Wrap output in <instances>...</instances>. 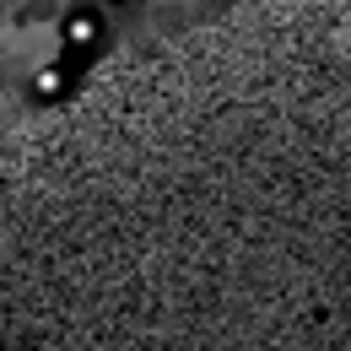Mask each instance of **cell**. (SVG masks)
I'll return each instance as SVG.
<instances>
[{"label":"cell","instance_id":"obj_2","mask_svg":"<svg viewBox=\"0 0 351 351\" xmlns=\"http://www.w3.org/2000/svg\"><path fill=\"white\" fill-rule=\"evenodd\" d=\"M76 87V76H71V65L65 60H54V65H38L33 76H27V92H33V103H60V97H71Z\"/></svg>","mask_w":351,"mask_h":351},{"label":"cell","instance_id":"obj_1","mask_svg":"<svg viewBox=\"0 0 351 351\" xmlns=\"http://www.w3.org/2000/svg\"><path fill=\"white\" fill-rule=\"evenodd\" d=\"M60 38H65V49H97L103 44V16L92 5H71L65 22H60Z\"/></svg>","mask_w":351,"mask_h":351},{"label":"cell","instance_id":"obj_3","mask_svg":"<svg viewBox=\"0 0 351 351\" xmlns=\"http://www.w3.org/2000/svg\"><path fill=\"white\" fill-rule=\"evenodd\" d=\"M114 5H141V0H114Z\"/></svg>","mask_w":351,"mask_h":351}]
</instances>
